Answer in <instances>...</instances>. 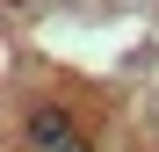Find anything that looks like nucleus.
Returning <instances> with one entry per match:
<instances>
[{
  "label": "nucleus",
  "mask_w": 159,
  "mask_h": 152,
  "mask_svg": "<svg viewBox=\"0 0 159 152\" xmlns=\"http://www.w3.org/2000/svg\"><path fill=\"white\" fill-rule=\"evenodd\" d=\"M51 152H94V145H87V138H80V131H72L65 145H51Z\"/></svg>",
  "instance_id": "f03ea898"
},
{
  "label": "nucleus",
  "mask_w": 159,
  "mask_h": 152,
  "mask_svg": "<svg viewBox=\"0 0 159 152\" xmlns=\"http://www.w3.org/2000/svg\"><path fill=\"white\" fill-rule=\"evenodd\" d=\"M72 131H80V123H72V109H58V101H43V109H29V145H36V152L65 145Z\"/></svg>",
  "instance_id": "f257e3e1"
}]
</instances>
